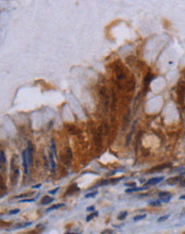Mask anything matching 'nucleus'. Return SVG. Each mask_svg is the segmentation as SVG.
I'll use <instances>...</instances> for the list:
<instances>
[{
    "label": "nucleus",
    "mask_w": 185,
    "mask_h": 234,
    "mask_svg": "<svg viewBox=\"0 0 185 234\" xmlns=\"http://www.w3.org/2000/svg\"><path fill=\"white\" fill-rule=\"evenodd\" d=\"M16 160H17L16 155H14L11 160V182L13 185L17 184L18 177H19V168H18L17 163H15Z\"/></svg>",
    "instance_id": "nucleus-1"
},
{
    "label": "nucleus",
    "mask_w": 185,
    "mask_h": 234,
    "mask_svg": "<svg viewBox=\"0 0 185 234\" xmlns=\"http://www.w3.org/2000/svg\"><path fill=\"white\" fill-rule=\"evenodd\" d=\"M22 165H24V170L25 173H28V167H29V163H28V155H27V149L22 151Z\"/></svg>",
    "instance_id": "nucleus-2"
},
{
    "label": "nucleus",
    "mask_w": 185,
    "mask_h": 234,
    "mask_svg": "<svg viewBox=\"0 0 185 234\" xmlns=\"http://www.w3.org/2000/svg\"><path fill=\"white\" fill-rule=\"evenodd\" d=\"M27 155H28V163L32 164V162H33V146H32L31 143H28Z\"/></svg>",
    "instance_id": "nucleus-3"
},
{
    "label": "nucleus",
    "mask_w": 185,
    "mask_h": 234,
    "mask_svg": "<svg viewBox=\"0 0 185 234\" xmlns=\"http://www.w3.org/2000/svg\"><path fill=\"white\" fill-rule=\"evenodd\" d=\"M123 78H125V73H123V70H122V68H121L120 65H118V66L116 67V79H117V83H118V85H119V82H120Z\"/></svg>",
    "instance_id": "nucleus-4"
},
{
    "label": "nucleus",
    "mask_w": 185,
    "mask_h": 234,
    "mask_svg": "<svg viewBox=\"0 0 185 234\" xmlns=\"http://www.w3.org/2000/svg\"><path fill=\"white\" fill-rule=\"evenodd\" d=\"M178 89H179L177 91V93H178L179 98H180L181 100H183V98H184V96H185V83L184 82H181V83L179 84Z\"/></svg>",
    "instance_id": "nucleus-5"
},
{
    "label": "nucleus",
    "mask_w": 185,
    "mask_h": 234,
    "mask_svg": "<svg viewBox=\"0 0 185 234\" xmlns=\"http://www.w3.org/2000/svg\"><path fill=\"white\" fill-rule=\"evenodd\" d=\"M164 180V177H154L151 178L150 180H148L147 185H155L157 183H161V182Z\"/></svg>",
    "instance_id": "nucleus-6"
},
{
    "label": "nucleus",
    "mask_w": 185,
    "mask_h": 234,
    "mask_svg": "<svg viewBox=\"0 0 185 234\" xmlns=\"http://www.w3.org/2000/svg\"><path fill=\"white\" fill-rule=\"evenodd\" d=\"M158 196H160V198L163 201H165V202L169 201L170 198H171V195H170L168 192H161V193H158Z\"/></svg>",
    "instance_id": "nucleus-7"
},
{
    "label": "nucleus",
    "mask_w": 185,
    "mask_h": 234,
    "mask_svg": "<svg viewBox=\"0 0 185 234\" xmlns=\"http://www.w3.org/2000/svg\"><path fill=\"white\" fill-rule=\"evenodd\" d=\"M65 159H63V161H64V163L65 164H69L70 162H71V157H72V155H71V151H70V149H67V151H66V155H65Z\"/></svg>",
    "instance_id": "nucleus-8"
},
{
    "label": "nucleus",
    "mask_w": 185,
    "mask_h": 234,
    "mask_svg": "<svg viewBox=\"0 0 185 234\" xmlns=\"http://www.w3.org/2000/svg\"><path fill=\"white\" fill-rule=\"evenodd\" d=\"M52 201H53V198L50 196H44L42 198V201H40V203H42L43 206H46V204H49V203H51Z\"/></svg>",
    "instance_id": "nucleus-9"
},
{
    "label": "nucleus",
    "mask_w": 185,
    "mask_h": 234,
    "mask_svg": "<svg viewBox=\"0 0 185 234\" xmlns=\"http://www.w3.org/2000/svg\"><path fill=\"white\" fill-rule=\"evenodd\" d=\"M49 160H50V165H51V170L54 171L55 170V162H54V157H53V152L51 150L49 151Z\"/></svg>",
    "instance_id": "nucleus-10"
},
{
    "label": "nucleus",
    "mask_w": 185,
    "mask_h": 234,
    "mask_svg": "<svg viewBox=\"0 0 185 234\" xmlns=\"http://www.w3.org/2000/svg\"><path fill=\"white\" fill-rule=\"evenodd\" d=\"M168 167V164H163V165H158L157 167H154V168H151L149 170V172H156V171H161V170L165 169V168Z\"/></svg>",
    "instance_id": "nucleus-11"
},
{
    "label": "nucleus",
    "mask_w": 185,
    "mask_h": 234,
    "mask_svg": "<svg viewBox=\"0 0 185 234\" xmlns=\"http://www.w3.org/2000/svg\"><path fill=\"white\" fill-rule=\"evenodd\" d=\"M5 154L4 151H0V169H2L3 166L5 165Z\"/></svg>",
    "instance_id": "nucleus-12"
},
{
    "label": "nucleus",
    "mask_w": 185,
    "mask_h": 234,
    "mask_svg": "<svg viewBox=\"0 0 185 234\" xmlns=\"http://www.w3.org/2000/svg\"><path fill=\"white\" fill-rule=\"evenodd\" d=\"M181 179H182V176H177V177H173V178H170V179H168L167 180V183L168 184H176V183H178L179 181H181Z\"/></svg>",
    "instance_id": "nucleus-13"
},
{
    "label": "nucleus",
    "mask_w": 185,
    "mask_h": 234,
    "mask_svg": "<svg viewBox=\"0 0 185 234\" xmlns=\"http://www.w3.org/2000/svg\"><path fill=\"white\" fill-rule=\"evenodd\" d=\"M152 79H153V75H151V73H148L147 76H146L145 78V85L148 86L150 83V81H152Z\"/></svg>",
    "instance_id": "nucleus-14"
},
{
    "label": "nucleus",
    "mask_w": 185,
    "mask_h": 234,
    "mask_svg": "<svg viewBox=\"0 0 185 234\" xmlns=\"http://www.w3.org/2000/svg\"><path fill=\"white\" fill-rule=\"evenodd\" d=\"M65 206L64 203H59V204H55V206H52L51 208H49L47 211L48 212H49V211H53V210H56V209H59V208H62V206Z\"/></svg>",
    "instance_id": "nucleus-15"
},
{
    "label": "nucleus",
    "mask_w": 185,
    "mask_h": 234,
    "mask_svg": "<svg viewBox=\"0 0 185 234\" xmlns=\"http://www.w3.org/2000/svg\"><path fill=\"white\" fill-rule=\"evenodd\" d=\"M127 215H128V212L127 211H123V212H121L120 214L118 215V219L119 220H123V219L127 217Z\"/></svg>",
    "instance_id": "nucleus-16"
},
{
    "label": "nucleus",
    "mask_w": 185,
    "mask_h": 234,
    "mask_svg": "<svg viewBox=\"0 0 185 234\" xmlns=\"http://www.w3.org/2000/svg\"><path fill=\"white\" fill-rule=\"evenodd\" d=\"M144 188H146V187H132V188H128L126 192L132 193V192H136V190H144Z\"/></svg>",
    "instance_id": "nucleus-17"
},
{
    "label": "nucleus",
    "mask_w": 185,
    "mask_h": 234,
    "mask_svg": "<svg viewBox=\"0 0 185 234\" xmlns=\"http://www.w3.org/2000/svg\"><path fill=\"white\" fill-rule=\"evenodd\" d=\"M68 129H69V131H70V133L71 134H78V129L77 128H75V127H68Z\"/></svg>",
    "instance_id": "nucleus-18"
},
{
    "label": "nucleus",
    "mask_w": 185,
    "mask_h": 234,
    "mask_svg": "<svg viewBox=\"0 0 185 234\" xmlns=\"http://www.w3.org/2000/svg\"><path fill=\"white\" fill-rule=\"evenodd\" d=\"M146 217V215H138V216H135L134 217V221H138V220H142V219H144Z\"/></svg>",
    "instance_id": "nucleus-19"
},
{
    "label": "nucleus",
    "mask_w": 185,
    "mask_h": 234,
    "mask_svg": "<svg viewBox=\"0 0 185 234\" xmlns=\"http://www.w3.org/2000/svg\"><path fill=\"white\" fill-rule=\"evenodd\" d=\"M97 215H98V213H97V212H95V213H94V214H91V215H89V216H88V217H87V219H86V220H87V221H89V220H91V219L94 218V217H95V216H97Z\"/></svg>",
    "instance_id": "nucleus-20"
},
{
    "label": "nucleus",
    "mask_w": 185,
    "mask_h": 234,
    "mask_svg": "<svg viewBox=\"0 0 185 234\" xmlns=\"http://www.w3.org/2000/svg\"><path fill=\"white\" fill-rule=\"evenodd\" d=\"M97 194H98V192L89 193V194H86V195H85V197H86V198H89V197H95V196H96Z\"/></svg>",
    "instance_id": "nucleus-21"
},
{
    "label": "nucleus",
    "mask_w": 185,
    "mask_h": 234,
    "mask_svg": "<svg viewBox=\"0 0 185 234\" xmlns=\"http://www.w3.org/2000/svg\"><path fill=\"white\" fill-rule=\"evenodd\" d=\"M149 204H150V206H160L161 201H151Z\"/></svg>",
    "instance_id": "nucleus-22"
},
{
    "label": "nucleus",
    "mask_w": 185,
    "mask_h": 234,
    "mask_svg": "<svg viewBox=\"0 0 185 234\" xmlns=\"http://www.w3.org/2000/svg\"><path fill=\"white\" fill-rule=\"evenodd\" d=\"M168 217H169L168 215H165V216H163V217H161V218H158L157 221H158V222H161V221H164V220H166V219H167Z\"/></svg>",
    "instance_id": "nucleus-23"
},
{
    "label": "nucleus",
    "mask_w": 185,
    "mask_h": 234,
    "mask_svg": "<svg viewBox=\"0 0 185 234\" xmlns=\"http://www.w3.org/2000/svg\"><path fill=\"white\" fill-rule=\"evenodd\" d=\"M56 190H59V187H56V188H54V190H50V192H49V194H51V195H53V194H55V193H56Z\"/></svg>",
    "instance_id": "nucleus-24"
},
{
    "label": "nucleus",
    "mask_w": 185,
    "mask_h": 234,
    "mask_svg": "<svg viewBox=\"0 0 185 234\" xmlns=\"http://www.w3.org/2000/svg\"><path fill=\"white\" fill-rule=\"evenodd\" d=\"M101 234H112V231H111V230H104V231H103Z\"/></svg>",
    "instance_id": "nucleus-25"
},
{
    "label": "nucleus",
    "mask_w": 185,
    "mask_h": 234,
    "mask_svg": "<svg viewBox=\"0 0 185 234\" xmlns=\"http://www.w3.org/2000/svg\"><path fill=\"white\" fill-rule=\"evenodd\" d=\"M126 186H133V187H135V183H133V182H130V183H126Z\"/></svg>",
    "instance_id": "nucleus-26"
},
{
    "label": "nucleus",
    "mask_w": 185,
    "mask_h": 234,
    "mask_svg": "<svg viewBox=\"0 0 185 234\" xmlns=\"http://www.w3.org/2000/svg\"><path fill=\"white\" fill-rule=\"evenodd\" d=\"M34 201V199H25V200H21V202H32Z\"/></svg>",
    "instance_id": "nucleus-27"
},
{
    "label": "nucleus",
    "mask_w": 185,
    "mask_h": 234,
    "mask_svg": "<svg viewBox=\"0 0 185 234\" xmlns=\"http://www.w3.org/2000/svg\"><path fill=\"white\" fill-rule=\"evenodd\" d=\"M18 212H19V210H13L10 212V214H16V213H18Z\"/></svg>",
    "instance_id": "nucleus-28"
},
{
    "label": "nucleus",
    "mask_w": 185,
    "mask_h": 234,
    "mask_svg": "<svg viewBox=\"0 0 185 234\" xmlns=\"http://www.w3.org/2000/svg\"><path fill=\"white\" fill-rule=\"evenodd\" d=\"M94 210H95L94 206H89V208L87 209V211H94Z\"/></svg>",
    "instance_id": "nucleus-29"
},
{
    "label": "nucleus",
    "mask_w": 185,
    "mask_h": 234,
    "mask_svg": "<svg viewBox=\"0 0 185 234\" xmlns=\"http://www.w3.org/2000/svg\"><path fill=\"white\" fill-rule=\"evenodd\" d=\"M42 186V184H38V185H35V186H33V188H38V187H40Z\"/></svg>",
    "instance_id": "nucleus-30"
},
{
    "label": "nucleus",
    "mask_w": 185,
    "mask_h": 234,
    "mask_svg": "<svg viewBox=\"0 0 185 234\" xmlns=\"http://www.w3.org/2000/svg\"><path fill=\"white\" fill-rule=\"evenodd\" d=\"M181 185H182L183 187H185V180H183L182 181V184H181Z\"/></svg>",
    "instance_id": "nucleus-31"
},
{
    "label": "nucleus",
    "mask_w": 185,
    "mask_h": 234,
    "mask_svg": "<svg viewBox=\"0 0 185 234\" xmlns=\"http://www.w3.org/2000/svg\"><path fill=\"white\" fill-rule=\"evenodd\" d=\"M180 199H181V200H182V199H185V195H183V196H181V197H180Z\"/></svg>",
    "instance_id": "nucleus-32"
},
{
    "label": "nucleus",
    "mask_w": 185,
    "mask_h": 234,
    "mask_svg": "<svg viewBox=\"0 0 185 234\" xmlns=\"http://www.w3.org/2000/svg\"><path fill=\"white\" fill-rule=\"evenodd\" d=\"M65 234H77V233H65Z\"/></svg>",
    "instance_id": "nucleus-33"
}]
</instances>
